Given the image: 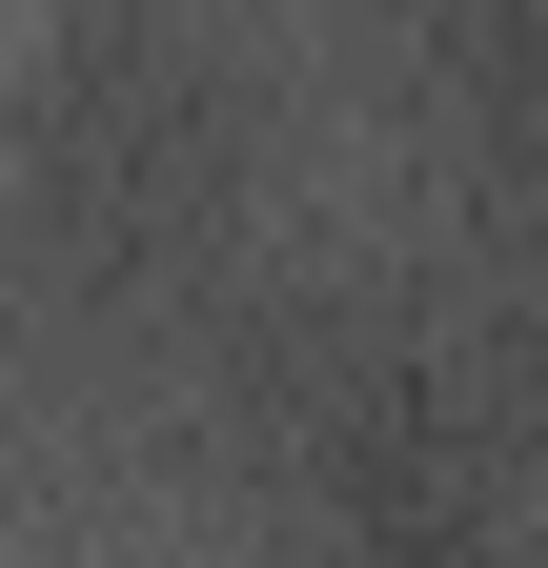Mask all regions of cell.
Wrapping results in <instances>:
<instances>
[{
    "label": "cell",
    "mask_w": 548,
    "mask_h": 568,
    "mask_svg": "<svg viewBox=\"0 0 548 568\" xmlns=\"http://www.w3.org/2000/svg\"><path fill=\"white\" fill-rule=\"evenodd\" d=\"M21 21H41V0H0V82H21Z\"/></svg>",
    "instance_id": "6da1fadb"
}]
</instances>
